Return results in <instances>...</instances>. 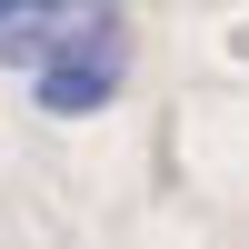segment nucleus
Returning a JSON list of instances; mask_svg holds the SVG:
<instances>
[{
    "label": "nucleus",
    "instance_id": "obj_1",
    "mask_svg": "<svg viewBox=\"0 0 249 249\" xmlns=\"http://www.w3.org/2000/svg\"><path fill=\"white\" fill-rule=\"evenodd\" d=\"M120 50H130V40H120V10H110V0H90V20H80V30L30 70V80H40L30 100H40L50 120H90L100 100L120 90Z\"/></svg>",
    "mask_w": 249,
    "mask_h": 249
},
{
    "label": "nucleus",
    "instance_id": "obj_2",
    "mask_svg": "<svg viewBox=\"0 0 249 249\" xmlns=\"http://www.w3.org/2000/svg\"><path fill=\"white\" fill-rule=\"evenodd\" d=\"M90 20V0H0V70H40Z\"/></svg>",
    "mask_w": 249,
    "mask_h": 249
}]
</instances>
